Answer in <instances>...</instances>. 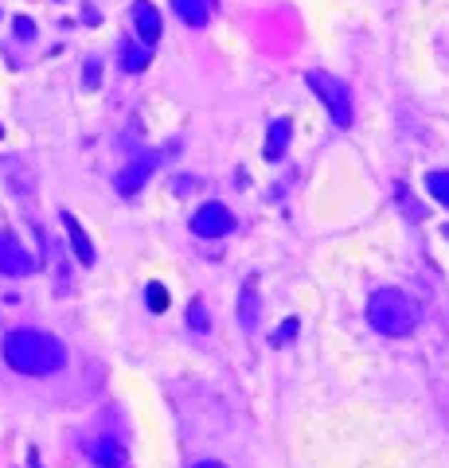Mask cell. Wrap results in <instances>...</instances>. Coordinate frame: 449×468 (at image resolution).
<instances>
[{
    "instance_id": "d6986e66",
    "label": "cell",
    "mask_w": 449,
    "mask_h": 468,
    "mask_svg": "<svg viewBox=\"0 0 449 468\" xmlns=\"http://www.w3.org/2000/svg\"><path fill=\"white\" fill-rule=\"evenodd\" d=\"M16 36H20V39H31V36H36V24H31L28 16H16Z\"/></svg>"
},
{
    "instance_id": "4fadbf2b",
    "label": "cell",
    "mask_w": 449,
    "mask_h": 468,
    "mask_svg": "<svg viewBox=\"0 0 449 468\" xmlns=\"http://www.w3.org/2000/svg\"><path fill=\"white\" fill-rule=\"evenodd\" d=\"M153 63V51H148V44H121V71H129V74H141L145 66Z\"/></svg>"
},
{
    "instance_id": "ba28073f",
    "label": "cell",
    "mask_w": 449,
    "mask_h": 468,
    "mask_svg": "<svg viewBox=\"0 0 449 468\" xmlns=\"http://www.w3.org/2000/svg\"><path fill=\"white\" fill-rule=\"evenodd\" d=\"M133 28H137L141 44L153 47L156 39H161V12H156V4H148V0H133Z\"/></svg>"
},
{
    "instance_id": "9a60e30c",
    "label": "cell",
    "mask_w": 449,
    "mask_h": 468,
    "mask_svg": "<svg viewBox=\"0 0 449 468\" xmlns=\"http://www.w3.org/2000/svg\"><path fill=\"white\" fill-rule=\"evenodd\" d=\"M426 188H430V195H434L438 203L449 207V172H430L426 176Z\"/></svg>"
},
{
    "instance_id": "7a4b0ae2",
    "label": "cell",
    "mask_w": 449,
    "mask_h": 468,
    "mask_svg": "<svg viewBox=\"0 0 449 468\" xmlns=\"http://www.w3.org/2000/svg\"><path fill=\"white\" fill-rule=\"evenodd\" d=\"M368 320H371V328L383 332V336H410L418 316H414V305L398 289H379L375 297L368 300Z\"/></svg>"
},
{
    "instance_id": "7402d4cb",
    "label": "cell",
    "mask_w": 449,
    "mask_h": 468,
    "mask_svg": "<svg viewBox=\"0 0 449 468\" xmlns=\"http://www.w3.org/2000/svg\"><path fill=\"white\" fill-rule=\"evenodd\" d=\"M445 234H449V227H445Z\"/></svg>"
},
{
    "instance_id": "5bb4252c",
    "label": "cell",
    "mask_w": 449,
    "mask_h": 468,
    "mask_svg": "<svg viewBox=\"0 0 449 468\" xmlns=\"http://www.w3.org/2000/svg\"><path fill=\"white\" fill-rule=\"evenodd\" d=\"M145 300H148V312H164V308H168V289H164L161 281H148Z\"/></svg>"
},
{
    "instance_id": "9c48e42d",
    "label": "cell",
    "mask_w": 449,
    "mask_h": 468,
    "mask_svg": "<svg viewBox=\"0 0 449 468\" xmlns=\"http://www.w3.org/2000/svg\"><path fill=\"white\" fill-rule=\"evenodd\" d=\"M90 461H94L98 468H126L129 464V453H126L121 441L98 437V441H90Z\"/></svg>"
},
{
    "instance_id": "7c38bea8",
    "label": "cell",
    "mask_w": 449,
    "mask_h": 468,
    "mask_svg": "<svg viewBox=\"0 0 449 468\" xmlns=\"http://www.w3.org/2000/svg\"><path fill=\"white\" fill-rule=\"evenodd\" d=\"M172 8H176V16L188 28H207V20H211V4L207 0H172Z\"/></svg>"
},
{
    "instance_id": "8fae6325",
    "label": "cell",
    "mask_w": 449,
    "mask_h": 468,
    "mask_svg": "<svg viewBox=\"0 0 449 468\" xmlns=\"http://www.w3.org/2000/svg\"><path fill=\"white\" fill-rule=\"evenodd\" d=\"M289 137H293V125H289V117L270 121V133H266V145H262V156H266V161H281V156L289 153Z\"/></svg>"
},
{
    "instance_id": "5b68a950",
    "label": "cell",
    "mask_w": 449,
    "mask_h": 468,
    "mask_svg": "<svg viewBox=\"0 0 449 468\" xmlns=\"http://www.w3.org/2000/svg\"><path fill=\"white\" fill-rule=\"evenodd\" d=\"M0 273L4 278H28V273H36V258L12 234H0Z\"/></svg>"
},
{
    "instance_id": "44dd1931",
    "label": "cell",
    "mask_w": 449,
    "mask_h": 468,
    "mask_svg": "<svg viewBox=\"0 0 449 468\" xmlns=\"http://www.w3.org/2000/svg\"><path fill=\"white\" fill-rule=\"evenodd\" d=\"M0 137H4V129H0Z\"/></svg>"
},
{
    "instance_id": "6da1fadb",
    "label": "cell",
    "mask_w": 449,
    "mask_h": 468,
    "mask_svg": "<svg viewBox=\"0 0 449 468\" xmlns=\"http://www.w3.org/2000/svg\"><path fill=\"white\" fill-rule=\"evenodd\" d=\"M4 359L20 375H51L66 363V347L55 336H47V332L16 328L4 340Z\"/></svg>"
},
{
    "instance_id": "277c9868",
    "label": "cell",
    "mask_w": 449,
    "mask_h": 468,
    "mask_svg": "<svg viewBox=\"0 0 449 468\" xmlns=\"http://www.w3.org/2000/svg\"><path fill=\"white\" fill-rule=\"evenodd\" d=\"M192 234L196 238H227L231 230H235V215L227 211L223 203H203L199 211L192 215Z\"/></svg>"
},
{
    "instance_id": "ac0fdd59",
    "label": "cell",
    "mask_w": 449,
    "mask_h": 468,
    "mask_svg": "<svg viewBox=\"0 0 449 468\" xmlns=\"http://www.w3.org/2000/svg\"><path fill=\"white\" fill-rule=\"evenodd\" d=\"M98 82H102V63H98V58H86V86L94 90Z\"/></svg>"
},
{
    "instance_id": "e0dca14e",
    "label": "cell",
    "mask_w": 449,
    "mask_h": 468,
    "mask_svg": "<svg viewBox=\"0 0 449 468\" xmlns=\"http://www.w3.org/2000/svg\"><path fill=\"white\" fill-rule=\"evenodd\" d=\"M297 328H301V324H297V320H293V316H289V320H286V324H281V328H278V336H273V347H281V344H289V340H293V336H297Z\"/></svg>"
},
{
    "instance_id": "30bf717a",
    "label": "cell",
    "mask_w": 449,
    "mask_h": 468,
    "mask_svg": "<svg viewBox=\"0 0 449 468\" xmlns=\"http://www.w3.org/2000/svg\"><path fill=\"white\" fill-rule=\"evenodd\" d=\"M59 219H63V227H66V238H71L74 258H79L82 265H94V258H98V254H94V242H90V238H86V230H82V223L74 219L71 211H63Z\"/></svg>"
},
{
    "instance_id": "2e32d148",
    "label": "cell",
    "mask_w": 449,
    "mask_h": 468,
    "mask_svg": "<svg viewBox=\"0 0 449 468\" xmlns=\"http://www.w3.org/2000/svg\"><path fill=\"white\" fill-rule=\"evenodd\" d=\"M207 308H203V300H192V305H188V328L192 332H207Z\"/></svg>"
},
{
    "instance_id": "8992f818",
    "label": "cell",
    "mask_w": 449,
    "mask_h": 468,
    "mask_svg": "<svg viewBox=\"0 0 449 468\" xmlns=\"http://www.w3.org/2000/svg\"><path fill=\"white\" fill-rule=\"evenodd\" d=\"M153 168H156V156H141V161L126 164V168L118 172V180H113L118 195H137V191L145 188V180L153 176Z\"/></svg>"
},
{
    "instance_id": "3957f363",
    "label": "cell",
    "mask_w": 449,
    "mask_h": 468,
    "mask_svg": "<svg viewBox=\"0 0 449 468\" xmlns=\"http://www.w3.org/2000/svg\"><path fill=\"white\" fill-rule=\"evenodd\" d=\"M305 82H309V90L324 102V110H328V117H332L336 129H348V125L355 121L352 94H348V86L340 78H332V74H324V71H309V74H305Z\"/></svg>"
},
{
    "instance_id": "52a82bcc",
    "label": "cell",
    "mask_w": 449,
    "mask_h": 468,
    "mask_svg": "<svg viewBox=\"0 0 449 468\" xmlns=\"http://www.w3.org/2000/svg\"><path fill=\"white\" fill-rule=\"evenodd\" d=\"M262 324V297H258V278L243 281V292H238V328L258 332Z\"/></svg>"
},
{
    "instance_id": "ffe728a7",
    "label": "cell",
    "mask_w": 449,
    "mask_h": 468,
    "mask_svg": "<svg viewBox=\"0 0 449 468\" xmlns=\"http://www.w3.org/2000/svg\"><path fill=\"white\" fill-rule=\"evenodd\" d=\"M192 468H227V464H219V461H199V464H192Z\"/></svg>"
}]
</instances>
